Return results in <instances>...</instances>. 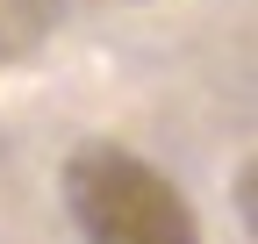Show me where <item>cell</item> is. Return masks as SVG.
<instances>
[{"mask_svg": "<svg viewBox=\"0 0 258 244\" xmlns=\"http://www.w3.org/2000/svg\"><path fill=\"white\" fill-rule=\"evenodd\" d=\"M64 216L79 244H201V216L172 187V172L122 144H86L64 158Z\"/></svg>", "mask_w": 258, "mask_h": 244, "instance_id": "6da1fadb", "label": "cell"}, {"mask_svg": "<svg viewBox=\"0 0 258 244\" xmlns=\"http://www.w3.org/2000/svg\"><path fill=\"white\" fill-rule=\"evenodd\" d=\"M237 216H244V230L258 237V158L237 172Z\"/></svg>", "mask_w": 258, "mask_h": 244, "instance_id": "7a4b0ae2", "label": "cell"}]
</instances>
